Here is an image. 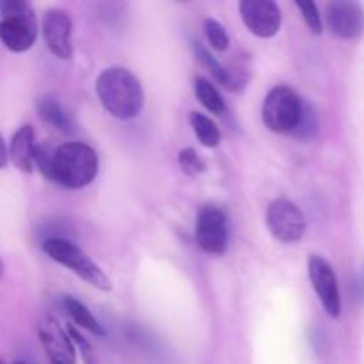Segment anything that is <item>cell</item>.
Instances as JSON below:
<instances>
[{"label":"cell","instance_id":"obj_1","mask_svg":"<svg viewBox=\"0 0 364 364\" xmlns=\"http://www.w3.org/2000/svg\"><path fill=\"white\" fill-rule=\"evenodd\" d=\"M96 95L103 109L117 119H134L144 107L139 78L127 68H107L96 78Z\"/></svg>","mask_w":364,"mask_h":364},{"label":"cell","instance_id":"obj_2","mask_svg":"<svg viewBox=\"0 0 364 364\" xmlns=\"http://www.w3.org/2000/svg\"><path fill=\"white\" fill-rule=\"evenodd\" d=\"M98 155L84 142H66L50 156L46 178L70 191H78L91 183L98 174Z\"/></svg>","mask_w":364,"mask_h":364},{"label":"cell","instance_id":"obj_3","mask_svg":"<svg viewBox=\"0 0 364 364\" xmlns=\"http://www.w3.org/2000/svg\"><path fill=\"white\" fill-rule=\"evenodd\" d=\"M0 41L11 52H27L38 38V20L27 2L6 0L0 2Z\"/></svg>","mask_w":364,"mask_h":364},{"label":"cell","instance_id":"obj_4","mask_svg":"<svg viewBox=\"0 0 364 364\" xmlns=\"http://www.w3.org/2000/svg\"><path fill=\"white\" fill-rule=\"evenodd\" d=\"M43 251L48 255L50 259L70 269L71 272L77 274L80 279H84L91 287L98 288L102 291H109L112 288L110 279L105 276V272L85 255V251H82L73 242L60 237H52L48 240H45Z\"/></svg>","mask_w":364,"mask_h":364},{"label":"cell","instance_id":"obj_5","mask_svg":"<svg viewBox=\"0 0 364 364\" xmlns=\"http://www.w3.org/2000/svg\"><path fill=\"white\" fill-rule=\"evenodd\" d=\"M304 102L294 89L277 85L270 89L262 105V121L274 134H294L302 116Z\"/></svg>","mask_w":364,"mask_h":364},{"label":"cell","instance_id":"obj_6","mask_svg":"<svg viewBox=\"0 0 364 364\" xmlns=\"http://www.w3.org/2000/svg\"><path fill=\"white\" fill-rule=\"evenodd\" d=\"M196 242L206 255L220 256L230 245V230L224 210L217 205H205L196 220Z\"/></svg>","mask_w":364,"mask_h":364},{"label":"cell","instance_id":"obj_7","mask_svg":"<svg viewBox=\"0 0 364 364\" xmlns=\"http://www.w3.org/2000/svg\"><path fill=\"white\" fill-rule=\"evenodd\" d=\"M267 228L281 244H297L306 233V217L295 203L276 199L267 208Z\"/></svg>","mask_w":364,"mask_h":364},{"label":"cell","instance_id":"obj_8","mask_svg":"<svg viewBox=\"0 0 364 364\" xmlns=\"http://www.w3.org/2000/svg\"><path fill=\"white\" fill-rule=\"evenodd\" d=\"M308 274L313 290L318 295L327 315L338 318L341 315V294L338 287V277L331 263L322 256L313 255L308 262Z\"/></svg>","mask_w":364,"mask_h":364},{"label":"cell","instance_id":"obj_9","mask_svg":"<svg viewBox=\"0 0 364 364\" xmlns=\"http://www.w3.org/2000/svg\"><path fill=\"white\" fill-rule=\"evenodd\" d=\"M240 14L249 32L263 39L274 38L283 23V14L274 0H244Z\"/></svg>","mask_w":364,"mask_h":364},{"label":"cell","instance_id":"obj_10","mask_svg":"<svg viewBox=\"0 0 364 364\" xmlns=\"http://www.w3.org/2000/svg\"><path fill=\"white\" fill-rule=\"evenodd\" d=\"M326 20L331 32L341 39H358L364 32V9L358 2L336 0L327 4Z\"/></svg>","mask_w":364,"mask_h":364},{"label":"cell","instance_id":"obj_11","mask_svg":"<svg viewBox=\"0 0 364 364\" xmlns=\"http://www.w3.org/2000/svg\"><path fill=\"white\" fill-rule=\"evenodd\" d=\"M43 38L50 52L59 59L68 60L73 55V41H71V32L73 23L68 13L60 9H50L43 14L41 21Z\"/></svg>","mask_w":364,"mask_h":364},{"label":"cell","instance_id":"obj_12","mask_svg":"<svg viewBox=\"0 0 364 364\" xmlns=\"http://www.w3.org/2000/svg\"><path fill=\"white\" fill-rule=\"evenodd\" d=\"M38 336L52 364H75L77 354L68 331L53 316H46L38 327Z\"/></svg>","mask_w":364,"mask_h":364},{"label":"cell","instance_id":"obj_13","mask_svg":"<svg viewBox=\"0 0 364 364\" xmlns=\"http://www.w3.org/2000/svg\"><path fill=\"white\" fill-rule=\"evenodd\" d=\"M36 148H38V144H36L34 128L31 124H25V127H20L14 132L9 149H7V155H9L11 162L21 173H32V169H34Z\"/></svg>","mask_w":364,"mask_h":364},{"label":"cell","instance_id":"obj_14","mask_svg":"<svg viewBox=\"0 0 364 364\" xmlns=\"http://www.w3.org/2000/svg\"><path fill=\"white\" fill-rule=\"evenodd\" d=\"M36 109H38L39 117L45 123H48L50 127L55 128L57 132H60V134H73L75 132L73 117L68 114V110L53 96H41V98H38Z\"/></svg>","mask_w":364,"mask_h":364},{"label":"cell","instance_id":"obj_15","mask_svg":"<svg viewBox=\"0 0 364 364\" xmlns=\"http://www.w3.org/2000/svg\"><path fill=\"white\" fill-rule=\"evenodd\" d=\"M194 50H196V53H198L199 59H201V63L208 68L210 73L213 75V78H215V80L219 82L223 87H226L228 91H238V89L244 87V84L247 78H242L240 71H238V73H235V71L220 66V64L215 60V57H213L212 53H210L208 50L201 45V43L196 41Z\"/></svg>","mask_w":364,"mask_h":364},{"label":"cell","instance_id":"obj_16","mask_svg":"<svg viewBox=\"0 0 364 364\" xmlns=\"http://www.w3.org/2000/svg\"><path fill=\"white\" fill-rule=\"evenodd\" d=\"M63 306H64V309H66L68 315H70V318L73 320V322L77 323L80 329L89 331V333L96 334V336H103V329H102V326L98 323V320L92 316V313L89 311V309L85 308L80 301H77L75 297L66 295V297H63Z\"/></svg>","mask_w":364,"mask_h":364},{"label":"cell","instance_id":"obj_17","mask_svg":"<svg viewBox=\"0 0 364 364\" xmlns=\"http://www.w3.org/2000/svg\"><path fill=\"white\" fill-rule=\"evenodd\" d=\"M194 92L198 96L199 103L205 107L206 110H210L212 114H217V116H224L228 112V105L224 102V98L220 96V92L217 91L215 85L212 84L206 78L198 77L194 80Z\"/></svg>","mask_w":364,"mask_h":364},{"label":"cell","instance_id":"obj_18","mask_svg":"<svg viewBox=\"0 0 364 364\" xmlns=\"http://www.w3.org/2000/svg\"><path fill=\"white\" fill-rule=\"evenodd\" d=\"M188 121H191V127L194 130L196 137L201 142L205 148H217L220 142V130L215 124V121L210 119L208 116L201 112H191L188 116Z\"/></svg>","mask_w":364,"mask_h":364},{"label":"cell","instance_id":"obj_19","mask_svg":"<svg viewBox=\"0 0 364 364\" xmlns=\"http://www.w3.org/2000/svg\"><path fill=\"white\" fill-rule=\"evenodd\" d=\"M203 31H205L206 39H208L210 46L217 52H226L230 48V36H228L224 25H220L219 21L213 20V18H206L203 21Z\"/></svg>","mask_w":364,"mask_h":364},{"label":"cell","instance_id":"obj_20","mask_svg":"<svg viewBox=\"0 0 364 364\" xmlns=\"http://www.w3.org/2000/svg\"><path fill=\"white\" fill-rule=\"evenodd\" d=\"M178 164H180L181 171H183L187 176H199L206 171V164L203 162L201 156L198 155V151L192 148H185L178 153Z\"/></svg>","mask_w":364,"mask_h":364},{"label":"cell","instance_id":"obj_21","mask_svg":"<svg viewBox=\"0 0 364 364\" xmlns=\"http://www.w3.org/2000/svg\"><path fill=\"white\" fill-rule=\"evenodd\" d=\"M316 130H318V116H316L315 109L311 105L304 103L301 121H299L294 135H297L299 139H311L316 134Z\"/></svg>","mask_w":364,"mask_h":364},{"label":"cell","instance_id":"obj_22","mask_svg":"<svg viewBox=\"0 0 364 364\" xmlns=\"http://www.w3.org/2000/svg\"><path fill=\"white\" fill-rule=\"evenodd\" d=\"M299 11H301L302 18H304L306 25H308L309 32L315 36H320L323 31L322 16H320V11L316 7L315 2H297Z\"/></svg>","mask_w":364,"mask_h":364},{"label":"cell","instance_id":"obj_23","mask_svg":"<svg viewBox=\"0 0 364 364\" xmlns=\"http://www.w3.org/2000/svg\"><path fill=\"white\" fill-rule=\"evenodd\" d=\"M68 334H70L73 345H77L78 350L82 352V358H84L85 364H100V359H98V355H96V350L92 348V345L89 343L84 336H82V333L77 329V327L68 326Z\"/></svg>","mask_w":364,"mask_h":364},{"label":"cell","instance_id":"obj_24","mask_svg":"<svg viewBox=\"0 0 364 364\" xmlns=\"http://www.w3.org/2000/svg\"><path fill=\"white\" fill-rule=\"evenodd\" d=\"M7 159H9V155H7V146H6V142H4V137L0 135V169L6 166Z\"/></svg>","mask_w":364,"mask_h":364},{"label":"cell","instance_id":"obj_25","mask_svg":"<svg viewBox=\"0 0 364 364\" xmlns=\"http://www.w3.org/2000/svg\"><path fill=\"white\" fill-rule=\"evenodd\" d=\"M2 276H4V263L2 259H0V279H2Z\"/></svg>","mask_w":364,"mask_h":364},{"label":"cell","instance_id":"obj_26","mask_svg":"<svg viewBox=\"0 0 364 364\" xmlns=\"http://www.w3.org/2000/svg\"><path fill=\"white\" fill-rule=\"evenodd\" d=\"M0 364H6V363H2V361H0ZM13 364H25V363H21V361H16V363H13Z\"/></svg>","mask_w":364,"mask_h":364}]
</instances>
